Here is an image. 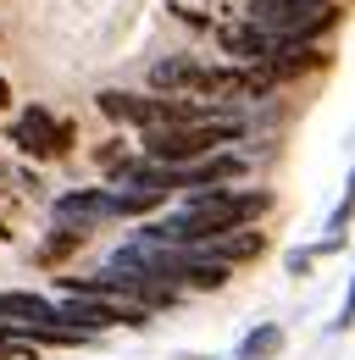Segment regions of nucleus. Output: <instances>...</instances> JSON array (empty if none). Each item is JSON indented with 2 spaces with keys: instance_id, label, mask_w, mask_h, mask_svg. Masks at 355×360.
<instances>
[{
  "instance_id": "0eeeda50",
  "label": "nucleus",
  "mask_w": 355,
  "mask_h": 360,
  "mask_svg": "<svg viewBox=\"0 0 355 360\" xmlns=\"http://www.w3.org/2000/svg\"><path fill=\"white\" fill-rule=\"evenodd\" d=\"M233 178H244V155H206V161H194V167H178V188H189V194H200V188H228Z\"/></svg>"
},
{
  "instance_id": "39448f33",
  "label": "nucleus",
  "mask_w": 355,
  "mask_h": 360,
  "mask_svg": "<svg viewBox=\"0 0 355 360\" xmlns=\"http://www.w3.org/2000/svg\"><path fill=\"white\" fill-rule=\"evenodd\" d=\"M0 321H17V327H61V305L28 294V288H0Z\"/></svg>"
},
{
  "instance_id": "6e6552de",
  "label": "nucleus",
  "mask_w": 355,
  "mask_h": 360,
  "mask_svg": "<svg viewBox=\"0 0 355 360\" xmlns=\"http://www.w3.org/2000/svg\"><path fill=\"white\" fill-rule=\"evenodd\" d=\"M200 255H206V261H222V266H244V261L266 255V233L261 227H239V233H228V238H211Z\"/></svg>"
},
{
  "instance_id": "7ed1b4c3",
  "label": "nucleus",
  "mask_w": 355,
  "mask_h": 360,
  "mask_svg": "<svg viewBox=\"0 0 355 360\" xmlns=\"http://www.w3.org/2000/svg\"><path fill=\"white\" fill-rule=\"evenodd\" d=\"M11 144L23 150V155H34V161H50V155H67L73 150V122H56L44 105H28L17 122H11Z\"/></svg>"
},
{
  "instance_id": "2eb2a0df",
  "label": "nucleus",
  "mask_w": 355,
  "mask_h": 360,
  "mask_svg": "<svg viewBox=\"0 0 355 360\" xmlns=\"http://www.w3.org/2000/svg\"><path fill=\"white\" fill-rule=\"evenodd\" d=\"M0 105H11V84L6 78H0Z\"/></svg>"
},
{
  "instance_id": "f03ea898",
  "label": "nucleus",
  "mask_w": 355,
  "mask_h": 360,
  "mask_svg": "<svg viewBox=\"0 0 355 360\" xmlns=\"http://www.w3.org/2000/svg\"><path fill=\"white\" fill-rule=\"evenodd\" d=\"M239 122H194V128H156L144 134V155L150 161H167V167H194L206 155H217L228 139H239Z\"/></svg>"
},
{
  "instance_id": "20e7f679",
  "label": "nucleus",
  "mask_w": 355,
  "mask_h": 360,
  "mask_svg": "<svg viewBox=\"0 0 355 360\" xmlns=\"http://www.w3.org/2000/svg\"><path fill=\"white\" fill-rule=\"evenodd\" d=\"M328 6H333V0H250V22L266 28L272 39H283V34H294L300 22L322 17Z\"/></svg>"
},
{
  "instance_id": "9d476101",
  "label": "nucleus",
  "mask_w": 355,
  "mask_h": 360,
  "mask_svg": "<svg viewBox=\"0 0 355 360\" xmlns=\"http://www.w3.org/2000/svg\"><path fill=\"white\" fill-rule=\"evenodd\" d=\"M283 355V327L278 321H261L239 338V360H278Z\"/></svg>"
},
{
  "instance_id": "f257e3e1",
  "label": "nucleus",
  "mask_w": 355,
  "mask_h": 360,
  "mask_svg": "<svg viewBox=\"0 0 355 360\" xmlns=\"http://www.w3.org/2000/svg\"><path fill=\"white\" fill-rule=\"evenodd\" d=\"M272 211V194L266 188H200V194H189L183 200V217H194V222H206L211 238H228V233H239V227H256Z\"/></svg>"
},
{
  "instance_id": "9b49d317",
  "label": "nucleus",
  "mask_w": 355,
  "mask_h": 360,
  "mask_svg": "<svg viewBox=\"0 0 355 360\" xmlns=\"http://www.w3.org/2000/svg\"><path fill=\"white\" fill-rule=\"evenodd\" d=\"M84 233H89V227H67V222H61V233H50V238L39 244V261H44V266L67 261V255H73V250L84 244Z\"/></svg>"
},
{
  "instance_id": "4468645a",
  "label": "nucleus",
  "mask_w": 355,
  "mask_h": 360,
  "mask_svg": "<svg viewBox=\"0 0 355 360\" xmlns=\"http://www.w3.org/2000/svg\"><path fill=\"white\" fill-rule=\"evenodd\" d=\"M355 327V277H350V288H344V305H339V316H333V333H350Z\"/></svg>"
},
{
  "instance_id": "dca6fc26",
  "label": "nucleus",
  "mask_w": 355,
  "mask_h": 360,
  "mask_svg": "<svg viewBox=\"0 0 355 360\" xmlns=\"http://www.w3.org/2000/svg\"><path fill=\"white\" fill-rule=\"evenodd\" d=\"M0 238H6V227H0Z\"/></svg>"
},
{
  "instance_id": "423d86ee",
  "label": "nucleus",
  "mask_w": 355,
  "mask_h": 360,
  "mask_svg": "<svg viewBox=\"0 0 355 360\" xmlns=\"http://www.w3.org/2000/svg\"><path fill=\"white\" fill-rule=\"evenodd\" d=\"M100 217H117V188H73L56 200V222L67 227H89Z\"/></svg>"
},
{
  "instance_id": "f8f14e48",
  "label": "nucleus",
  "mask_w": 355,
  "mask_h": 360,
  "mask_svg": "<svg viewBox=\"0 0 355 360\" xmlns=\"http://www.w3.org/2000/svg\"><path fill=\"white\" fill-rule=\"evenodd\" d=\"M355 222V167H350V178H344V194H339V205H333V217H328V227L344 238V227Z\"/></svg>"
},
{
  "instance_id": "1a4fd4ad",
  "label": "nucleus",
  "mask_w": 355,
  "mask_h": 360,
  "mask_svg": "<svg viewBox=\"0 0 355 360\" xmlns=\"http://www.w3.org/2000/svg\"><path fill=\"white\" fill-rule=\"evenodd\" d=\"M222 50H228L233 61H266V56H272V34L244 17V22H228V28H222Z\"/></svg>"
},
{
  "instance_id": "ddd939ff",
  "label": "nucleus",
  "mask_w": 355,
  "mask_h": 360,
  "mask_svg": "<svg viewBox=\"0 0 355 360\" xmlns=\"http://www.w3.org/2000/svg\"><path fill=\"white\" fill-rule=\"evenodd\" d=\"M316 261H322V255H316V244H311V250H289V277H311Z\"/></svg>"
}]
</instances>
